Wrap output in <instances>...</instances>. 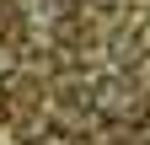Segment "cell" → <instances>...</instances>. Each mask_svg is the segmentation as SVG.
Instances as JSON below:
<instances>
[{"label":"cell","mask_w":150,"mask_h":145,"mask_svg":"<svg viewBox=\"0 0 150 145\" xmlns=\"http://www.w3.org/2000/svg\"><path fill=\"white\" fill-rule=\"evenodd\" d=\"M91 113H97L102 124H118L129 113H139V81L134 75H107L102 86H91Z\"/></svg>","instance_id":"obj_1"},{"label":"cell","mask_w":150,"mask_h":145,"mask_svg":"<svg viewBox=\"0 0 150 145\" xmlns=\"http://www.w3.org/2000/svg\"><path fill=\"white\" fill-rule=\"evenodd\" d=\"M107 48H112V65H118V70H123V65H139V59H145V48L134 43V32H112V38H107Z\"/></svg>","instance_id":"obj_2"},{"label":"cell","mask_w":150,"mask_h":145,"mask_svg":"<svg viewBox=\"0 0 150 145\" xmlns=\"http://www.w3.org/2000/svg\"><path fill=\"white\" fill-rule=\"evenodd\" d=\"M129 32H134V43H139V48L150 54V6H145V11L134 16V22H129Z\"/></svg>","instance_id":"obj_3"}]
</instances>
